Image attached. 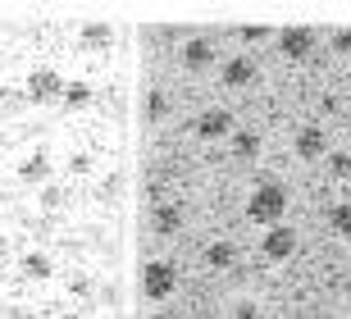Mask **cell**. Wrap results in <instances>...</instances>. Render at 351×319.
I'll use <instances>...</instances> for the list:
<instances>
[{
	"instance_id": "obj_8",
	"label": "cell",
	"mask_w": 351,
	"mask_h": 319,
	"mask_svg": "<svg viewBox=\"0 0 351 319\" xmlns=\"http://www.w3.org/2000/svg\"><path fill=\"white\" fill-rule=\"evenodd\" d=\"M215 60H219V51H215V41H210V37H187V41H182V69L206 73Z\"/></svg>"
},
{
	"instance_id": "obj_17",
	"label": "cell",
	"mask_w": 351,
	"mask_h": 319,
	"mask_svg": "<svg viewBox=\"0 0 351 319\" xmlns=\"http://www.w3.org/2000/svg\"><path fill=\"white\" fill-rule=\"evenodd\" d=\"M165 115H169V96H165L160 87H151V91H146V119H151V123H160Z\"/></svg>"
},
{
	"instance_id": "obj_7",
	"label": "cell",
	"mask_w": 351,
	"mask_h": 319,
	"mask_svg": "<svg viewBox=\"0 0 351 319\" xmlns=\"http://www.w3.org/2000/svg\"><path fill=\"white\" fill-rule=\"evenodd\" d=\"M292 151H297L301 160H324V155H328V132L319 123H301L297 128V141H292Z\"/></svg>"
},
{
	"instance_id": "obj_2",
	"label": "cell",
	"mask_w": 351,
	"mask_h": 319,
	"mask_svg": "<svg viewBox=\"0 0 351 319\" xmlns=\"http://www.w3.org/2000/svg\"><path fill=\"white\" fill-rule=\"evenodd\" d=\"M173 287H178V269H173L169 260H146V269H142L146 301H169Z\"/></svg>"
},
{
	"instance_id": "obj_21",
	"label": "cell",
	"mask_w": 351,
	"mask_h": 319,
	"mask_svg": "<svg viewBox=\"0 0 351 319\" xmlns=\"http://www.w3.org/2000/svg\"><path fill=\"white\" fill-rule=\"evenodd\" d=\"M41 205H46V210H60V205H64L60 187H41Z\"/></svg>"
},
{
	"instance_id": "obj_15",
	"label": "cell",
	"mask_w": 351,
	"mask_h": 319,
	"mask_svg": "<svg viewBox=\"0 0 351 319\" xmlns=\"http://www.w3.org/2000/svg\"><path fill=\"white\" fill-rule=\"evenodd\" d=\"M51 269L55 265H51V255H46V251H27L23 255V274H27V279L41 283V279H51Z\"/></svg>"
},
{
	"instance_id": "obj_19",
	"label": "cell",
	"mask_w": 351,
	"mask_h": 319,
	"mask_svg": "<svg viewBox=\"0 0 351 319\" xmlns=\"http://www.w3.org/2000/svg\"><path fill=\"white\" fill-rule=\"evenodd\" d=\"M324 160H328V169H333L338 178H347V174H351V155H347V151H328Z\"/></svg>"
},
{
	"instance_id": "obj_24",
	"label": "cell",
	"mask_w": 351,
	"mask_h": 319,
	"mask_svg": "<svg viewBox=\"0 0 351 319\" xmlns=\"http://www.w3.org/2000/svg\"><path fill=\"white\" fill-rule=\"evenodd\" d=\"M69 165H73V174H91V155H73V160H69Z\"/></svg>"
},
{
	"instance_id": "obj_14",
	"label": "cell",
	"mask_w": 351,
	"mask_h": 319,
	"mask_svg": "<svg viewBox=\"0 0 351 319\" xmlns=\"http://www.w3.org/2000/svg\"><path fill=\"white\" fill-rule=\"evenodd\" d=\"M233 260H237L233 242H210L206 246V265L210 269H233Z\"/></svg>"
},
{
	"instance_id": "obj_18",
	"label": "cell",
	"mask_w": 351,
	"mask_h": 319,
	"mask_svg": "<svg viewBox=\"0 0 351 319\" xmlns=\"http://www.w3.org/2000/svg\"><path fill=\"white\" fill-rule=\"evenodd\" d=\"M82 41L87 46H110L114 41V27L110 23H82Z\"/></svg>"
},
{
	"instance_id": "obj_27",
	"label": "cell",
	"mask_w": 351,
	"mask_h": 319,
	"mask_svg": "<svg viewBox=\"0 0 351 319\" xmlns=\"http://www.w3.org/2000/svg\"><path fill=\"white\" fill-rule=\"evenodd\" d=\"M0 151H5V128H0Z\"/></svg>"
},
{
	"instance_id": "obj_4",
	"label": "cell",
	"mask_w": 351,
	"mask_h": 319,
	"mask_svg": "<svg viewBox=\"0 0 351 319\" xmlns=\"http://www.w3.org/2000/svg\"><path fill=\"white\" fill-rule=\"evenodd\" d=\"M27 101H37V105H51L60 101V91H64V73L60 69H51V64H41V69H32L27 73Z\"/></svg>"
},
{
	"instance_id": "obj_22",
	"label": "cell",
	"mask_w": 351,
	"mask_h": 319,
	"mask_svg": "<svg viewBox=\"0 0 351 319\" xmlns=\"http://www.w3.org/2000/svg\"><path fill=\"white\" fill-rule=\"evenodd\" d=\"M101 191H105V196H119V191H123V178H119V174H110V178L101 182Z\"/></svg>"
},
{
	"instance_id": "obj_1",
	"label": "cell",
	"mask_w": 351,
	"mask_h": 319,
	"mask_svg": "<svg viewBox=\"0 0 351 319\" xmlns=\"http://www.w3.org/2000/svg\"><path fill=\"white\" fill-rule=\"evenodd\" d=\"M283 215H287V187L283 182H261V187L251 191V201H247V219L251 224L274 228V224H283Z\"/></svg>"
},
{
	"instance_id": "obj_6",
	"label": "cell",
	"mask_w": 351,
	"mask_h": 319,
	"mask_svg": "<svg viewBox=\"0 0 351 319\" xmlns=\"http://www.w3.org/2000/svg\"><path fill=\"white\" fill-rule=\"evenodd\" d=\"M315 46H319V32H315V27H283V32H278V51H283L287 60H306Z\"/></svg>"
},
{
	"instance_id": "obj_11",
	"label": "cell",
	"mask_w": 351,
	"mask_h": 319,
	"mask_svg": "<svg viewBox=\"0 0 351 319\" xmlns=\"http://www.w3.org/2000/svg\"><path fill=\"white\" fill-rule=\"evenodd\" d=\"M91 96H96V87H91L87 78H73V82L64 78V91H60L64 110H82V105H91Z\"/></svg>"
},
{
	"instance_id": "obj_28",
	"label": "cell",
	"mask_w": 351,
	"mask_h": 319,
	"mask_svg": "<svg viewBox=\"0 0 351 319\" xmlns=\"http://www.w3.org/2000/svg\"><path fill=\"white\" fill-rule=\"evenodd\" d=\"M0 64H5V51H0Z\"/></svg>"
},
{
	"instance_id": "obj_16",
	"label": "cell",
	"mask_w": 351,
	"mask_h": 319,
	"mask_svg": "<svg viewBox=\"0 0 351 319\" xmlns=\"http://www.w3.org/2000/svg\"><path fill=\"white\" fill-rule=\"evenodd\" d=\"M328 228L338 233V237H347V242H351V201H338L333 210H328Z\"/></svg>"
},
{
	"instance_id": "obj_26",
	"label": "cell",
	"mask_w": 351,
	"mask_h": 319,
	"mask_svg": "<svg viewBox=\"0 0 351 319\" xmlns=\"http://www.w3.org/2000/svg\"><path fill=\"white\" fill-rule=\"evenodd\" d=\"M55 319H87L82 310H64V315H55Z\"/></svg>"
},
{
	"instance_id": "obj_23",
	"label": "cell",
	"mask_w": 351,
	"mask_h": 319,
	"mask_svg": "<svg viewBox=\"0 0 351 319\" xmlns=\"http://www.w3.org/2000/svg\"><path fill=\"white\" fill-rule=\"evenodd\" d=\"M237 37H242V41H265V37H269V27H242Z\"/></svg>"
},
{
	"instance_id": "obj_12",
	"label": "cell",
	"mask_w": 351,
	"mask_h": 319,
	"mask_svg": "<svg viewBox=\"0 0 351 319\" xmlns=\"http://www.w3.org/2000/svg\"><path fill=\"white\" fill-rule=\"evenodd\" d=\"M19 178H23V182H46V178H51V155L32 151L23 165H19Z\"/></svg>"
},
{
	"instance_id": "obj_13",
	"label": "cell",
	"mask_w": 351,
	"mask_h": 319,
	"mask_svg": "<svg viewBox=\"0 0 351 319\" xmlns=\"http://www.w3.org/2000/svg\"><path fill=\"white\" fill-rule=\"evenodd\" d=\"M233 155H237V160H256V155H261V132L233 128Z\"/></svg>"
},
{
	"instance_id": "obj_10",
	"label": "cell",
	"mask_w": 351,
	"mask_h": 319,
	"mask_svg": "<svg viewBox=\"0 0 351 319\" xmlns=\"http://www.w3.org/2000/svg\"><path fill=\"white\" fill-rule=\"evenodd\" d=\"M178 228H182V205H178V201H160L156 210H151V233H160V237H173Z\"/></svg>"
},
{
	"instance_id": "obj_3",
	"label": "cell",
	"mask_w": 351,
	"mask_h": 319,
	"mask_svg": "<svg viewBox=\"0 0 351 319\" xmlns=\"http://www.w3.org/2000/svg\"><path fill=\"white\" fill-rule=\"evenodd\" d=\"M233 128H237L233 110H223V105H210V110H201V115H196L192 132H196L201 141H223V137H233Z\"/></svg>"
},
{
	"instance_id": "obj_9",
	"label": "cell",
	"mask_w": 351,
	"mask_h": 319,
	"mask_svg": "<svg viewBox=\"0 0 351 319\" xmlns=\"http://www.w3.org/2000/svg\"><path fill=\"white\" fill-rule=\"evenodd\" d=\"M219 78H223V87H233V91L251 87V82H256V60H251V55H228V60L219 64Z\"/></svg>"
},
{
	"instance_id": "obj_25",
	"label": "cell",
	"mask_w": 351,
	"mask_h": 319,
	"mask_svg": "<svg viewBox=\"0 0 351 319\" xmlns=\"http://www.w3.org/2000/svg\"><path fill=\"white\" fill-rule=\"evenodd\" d=\"M333 46H338L342 55H351V32H333Z\"/></svg>"
},
{
	"instance_id": "obj_5",
	"label": "cell",
	"mask_w": 351,
	"mask_h": 319,
	"mask_svg": "<svg viewBox=\"0 0 351 319\" xmlns=\"http://www.w3.org/2000/svg\"><path fill=\"white\" fill-rule=\"evenodd\" d=\"M261 251H265V260H274V265L292 260V255H297V228H287V224H274V228L261 237Z\"/></svg>"
},
{
	"instance_id": "obj_20",
	"label": "cell",
	"mask_w": 351,
	"mask_h": 319,
	"mask_svg": "<svg viewBox=\"0 0 351 319\" xmlns=\"http://www.w3.org/2000/svg\"><path fill=\"white\" fill-rule=\"evenodd\" d=\"M256 315H261L256 301H233V319H256Z\"/></svg>"
}]
</instances>
